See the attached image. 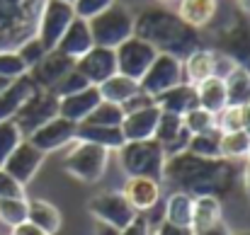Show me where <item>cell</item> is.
Segmentation results:
<instances>
[{
	"label": "cell",
	"mask_w": 250,
	"mask_h": 235,
	"mask_svg": "<svg viewBox=\"0 0 250 235\" xmlns=\"http://www.w3.org/2000/svg\"><path fill=\"white\" fill-rule=\"evenodd\" d=\"M153 235H194V233L189 228H182V226H175V223L163 221L158 228H153Z\"/></svg>",
	"instance_id": "47"
},
{
	"label": "cell",
	"mask_w": 250,
	"mask_h": 235,
	"mask_svg": "<svg viewBox=\"0 0 250 235\" xmlns=\"http://www.w3.org/2000/svg\"><path fill=\"white\" fill-rule=\"evenodd\" d=\"M221 216H224V206L219 196H211V194L192 196V223H189L192 233H204L219 226Z\"/></svg>",
	"instance_id": "23"
},
{
	"label": "cell",
	"mask_w": 250,
	"mask_h": 235,
	"mask_svg": "<svg viewBox=\"0 0 250 235\" xmlns=\"http://www.w3.org/2000/svg\"><path fill=\"white\" fill-rule=\"evenodd\" d=\"M238 7L243 15H250V0H238Z\"/></svg>",
	"instance_id": "53"
},
{
	"label": "cell",
	"mask_w": 250,
	"mask_h": 235,
	"mask_svg": "<svg viewBox=\"0 0 250 235\" xmlns=\"http://www.w3.org/2000/svg\"><path fill=\"white\" fill-rule=\"evenodd\" d=\"M15 51L20 54V59L24 61V66H27V68L37 66V63L42 61V56L46 54V49L42 46V41H39V39H37L34 34H32L29 39H24V41H22V44H20V46H17Z\"/></svg>",
	"instance_id": "41"
},
{
	"label": "cell",
	"mask_w": 250,
	"mask_h": 235,
	"mask_svg": "<svg viewBox=\"0 0 250 235\" xmlns=\"http://www.w3.org/2000/svg\"><path fill=\"white\" fill-rule=\"evenodd\" d=\"M27 73H29V68L24 66V61L20 59V54L15 49H0V78L15 80Z\"/></svg>",
	"instance_id": "39"
},
{
	"label": "cell",
	"mask_w": 250,
	"mask_h": 235,
	"mask_svg": "<svg viewBox=\"0 0 250 235\" xmlns=\"http://www.w3.org/2000/svg\"><path fill=\"white\" fill-rule=\"evenodd\" d=\"M216 49H207L199 46L197 51H192L185 61H182V71H185V82H202V80L216 76Z\"/></svg>",
	"instance_id": "25"
},
{
	"label": "cell",
	"mask_w": 250,
	"mask_h": 235,
	"mask_svg": "<svg viewBox=\"0 0 250 235\" xmlns=\"http://www.w3.org/2000/svg\"><path fill=\"white\" fill-rule=\"evenodd\" d=\"M156 107L161 112H167V114H177V117H185L189 109L199 107L197 102V90L192 82H180L175 87H170L166 92H161L156 97Z\"/></svg>",
	"instance_id": "24"
},
{
	"label": "cell",
	"mask_w": 250,
	"mask_h": 235,
	"mask_svg": "<svg viewBox=\"0 0 250 235\" xmlns=\"http://www.w3.org/2000/svg\"><path fill=\"white\" fill-rule=\"evenodd\" d=\"M27 221L46 235H56L61 231V211L46 199H27Z\"/></svg>",
	"instance_id": "28"
},
{
	"label": "cell",
	"mask_w": 250,
	"mask_h": 235,
	"mask_svg": "<svg viewBox=\"0 0 250 235\" xmlns=\"http://www.w3.org/2000/svg\"><path fill=\"white\" fill-rule=\"evenodd\" d=\"M73 17H76L73 2H68V0H44L42 10H39L34 37L42 41V46L46 51H51V49H56L59 39L63 37V32L68 29Z\"/></svg>",
	"instance_id": "7"
},
{
	"label": "cell",
	"mask_w": 250,
	"mask_h": 235,
	"mask_svg": "<svg viewBox=\"0 0 250 235\" xmlns=\"http://www.w3.org/2000/svg\"><path fill=\"white\" fill-rule=\"evenodd\" d=\"M73 68L87 80V85H100V82H104L107 78H112L117 73L114 49L92 46L90 51H85L81 59H76V66Z\"/></svg>",
	"instance_id": "14"
},
{
	"label": "cell",
	"mask_w": 250,
	"mask_h": 235,
	"mask_svg": "<svg viewBox=\"0 0 250 235\" xmlns=\"http://www.w3.org/2000/svg\"><path fill=\"white\" fill-rule=\"evenodd\" d=\"M122 194L126 196V201L134 206L136 214H144L161 201V182L151 177H126Z\"/></svg>",
	"instance_id": "20"
},
{
	"label": "cell",
	"mask_w": 250,
	"mask_h": 235,
	"mask_svg": "<svg viewBox=\"0 0 250 235\" xmlns=\"http://www.w3.org/2000/svg\"><path fill=\"white\" fill-rule=\"evenodd\" d=\"M97 90H100V97H102L104 102L124 104L129 97H134V95L139 92V82L131 80V78H126V76H122V73H114L112 78H107L104 82H100Z\"/></svg>",
	"instance_id": "30"
},
{
	"label": "cell",
	"mask_w": 250,
	"mask_h": 235,
	"mask_svg": "<svg viewBox=\"0 0 250 235\" xmlns=\"http://www.w3.org/2000/svg\"><path fill=\"white\" fill-rule=\"evenodd\" d=\"M219 148H221V157H226V160H243V157L248 156L250 136L243 131V129H241V131L221 134Z\"/></svg>",
	"instance_id": "33"
},
{
	"label": "cell",
	"mask_w": 250,
	"mask_h": 235,
	"mask_svg": "<svg viewBox=\"0 0 250 235\" xmlns=\"http://www.w3.org/2000/svg\"><path fill=\"white\" fill-rule=\"evenodd\" d=\"M10 235H46L42 228H37L34 223H29V221H22L20 226H15L12 228V233Z\"/></svg>",
	"instance_id": "48"
},
{
	"label": "cell",
	"mask_w": 250,
	"mask_h": 235,
	"mask_svg": "<svg viewBox=\"0 0 250 235\" xmlns=\"http://www.w3.org/2000/svg\"><path fill=\"white\" fill-rule=\"evenodd\" d=\"M44 0H0V49H17L37 29Z\"/></svg>",
	"instance_id": "3"
},
{
	"label": "cell",
	"mask_w": 250,
	"mask_h": 235,
	"mask_svg": "<svg viewBox=\"0 0 250 235\" xmlns=\"http://www.w3.org/2000/svg\"><path fill=\"white\" fill-rule=\"evenodd\" d=\"M194 90H197V102H199L202 109L216 114L226 107V82H224V78L211 76V78L197 82Z\"/></svg>",
	"instance_id": "29"
},
{
	"label": "cell",
	"mask_w": 250,
	"mask_h": 235,
	"mask_svg": "<svg viewBox=\"0 0 250 235\" xmlns=\"http://www.w3.org/2000/svg\"><path fill=\"white\" fill-rule=\"evenodd\" d=\"M216 51H221L238 68L250 73V22L243 15H236L216 32Z\"/></svg>",
	"instance_id": "8"
},
{
	"label": "cell",
	"mask_w": 250,
	"mask_h": 235,
	"mask_svg": "<svg viewBox=\"0 0 250 235\" xmlns=\"http://www.w3.org/2000/svg\"><path fill=\"white\" fill-rule=\"evenodd\" d=\"M117 157L126 177H151V179L163 182V167H166L167 156L156 138L124 141V146L117 151Z\"/></svg>",
	"instance_id": "4"
},
{
	"label": "cell",
	"mask_w": 250,
	"mask_h": 235,
	"mask_svg": "<svg viewBox=\"0 0 250 235\" xmlns=\"http://www.w3.org/2000/svg\"><path fill=\"white\" fill-rule=\"evenodd\" d=\"M87 214L95 221H104V223L114 226L117 231L126 228L139 216L122 192H100V194H95L87 201Z\"/></svg>",
	"instance_id": "12"
},
{
	"label": "cell",
	"mask_w": 250,
	"mask_h": 235,
	"mask_svg": "<svg viewBox=\"0 0 250 235\" xmlns=\"http://www.w3.org/2000/svg\"><path fill=\"white\" fill-rule=\"evenodd\" d=\"M151 104H156V99L151 97V95H146V92H136L134 97H129L124 104H122V109H124V114H129V112H136V109H144V107H151Z\"/></svg>",
	"instance_id": "45"
},
{
	"label": "cell",
	"mask_w": 250,
	"mask_h": 235,
	"mask_svg": "<svg viewBox=\"0 0 250 235\" xmlns=\"http://www.w3.org/2000/svg\"><path fill=\"white\" fill-rule=\"evenodd\" d=\"M180 82H185L182 59L170 56V54H158L153 59V63L148 66V71L144 73V78L139 80V90L156 99L161 92H166Z\"/></svg>",
	"instance_id": "9"
},
{
	"label": "cell",
	"mask_w": 250,
	"mask_h": 235,
	"mask_svg": "<svg viewBox=\"0 0 250 235\" xmlns=\"http://www.w3.org/2000/svg\"><path fill=\"white\" fill-rule=\"evenodd\" d=\"M87 24H90V34H92L95 46L117 49L122 41L134 37V12L117 0L107 10H102L100 15L90 17Z\"/></svg>",
	"instance_id": "5"
},
{
	"label": "cell",
	"mask_w": 250,
	"mask_h": 235,
	"mask_svg": "<svg viewBox=\"0 0 250 235\" xmlns=\"http://www.w3.org/2000/svg\"><path fill=\"white\" fill-rule=\"evenodd\" d=\"M59 117V97L51 90H39L20 107V112L12 117V121L20 126L22 136L27 138L34 129H39L42 124H46L49 119Z\"/></svg>",
	"instance_id": "11"
},
{
	"label": "cell",
	"mask_w": 250,
	"mask_h": 235,
	"mask_svg": "<svg viewBox=\"0 0 250 235\" xmlns=\"http://www.w3.org/2000/svg\"><path fill=\"white\" fill-rule=\"evenodd\" d=\"M241 182H243V189H246V194H248L250 199V165L246 162V167L241 170Z\"/></svg>",
	"instance_id": "51"
},
{
	"label": "cell",
	"mask_w": 250,
	"mask_h": 235,
	"mask_svg": "<svg viewBox=\"0 0 250 235\" xmlns=\"http://www.w3.org/2000/svg\"><path fill=\"white\" fill-rule=\"evenodd\" d=\"M22 141H24V136H22L20 126H17L12 119L0 121V167L5 165V160L10 157V153H12Z\"/></svg>",
	"instance_id": "37"
},
{
	"label": "cell",
	"mask_w": 250,
	"mask_h": 235,
	"mask_svg": "<svg viewBox=\"0 0 250 235\" xmlns=\"http://www.w3.org/2000/svg\"><path fill=\"white\" fill-rule=\"evenodd\" d=\"M76 126L78 124H73L63 117H54L46 124H42L39 129H34L27 136V141L34 148H39L42 153H54V151H61L76 141Z\"/></svg>",
	"instance_id": "13"
},
{
	"label": "cell",
	"mask_w": 250,
	"mask_h": 235,
	"mask_svg": "<svg viewBox=\"0 0 250 235\" xmlns=\"http://www.w3.org/2000/svg\"><path fill=\"white\" fill-rule=\"evenodd\" d=\"M34 92H37V85H34V80L29 78V73L22 76V78L10 80L7 87L0 90V121L12 119V117L20 112V107H22Z\"/></svg>",
	"instance_id": "21"
},
{
	"label": "cell",
	"mask_w": 250,
	"mask_h": 235,
	"mask_svg": "<svg viewBox=\"0 0 250 235\" xmlns=\"http://www.w3.org/2000/svg\"><path fill=\"white\" fill-rule=\"evenodd\" d=\"M27 221V196L24 199H0V223L7 228Z\"/></svg>",
	"instance_id": "38"
},
{
	"label": "cell",
	"mask_w": 250,
	"mask_h": 235,
	"mask_svg": "<svg viewBox=\"0 0 250 235\" xmlns=\"http://www.w3.org/2000/svg\"><path fill=\"white\" fill-rule=\"evenodd\" d=\"M73 66H76L73 59H68V56H63L61 51L51 49V51H46V54L42 56V61H39L37 66L29 68V78L34 80V85H37L39 90H51L68 71H73Z\"/></svg>",
	"instance_id": "16"
},
{
	"label": "cell",
	"mask_w": 250,
	"mask_h": 235,
	"mask_svg": "<svg viewBox=\"0 0 250 235\" xmlns=\"http://www.w3.org/2000/svg\"><path fill=\"white\" fill-rule=\"evenodd\" d=\"M7 82H10V80H5V78H0V90H5V87H7Z\"/></svg>",
	"instance_id": "54"
},
{
	"label": "cell",
	"mask_w": 250,
	"mask_h": 235,
	"mask_svg": "<svg viewBox=\"0 0 250 235\" xmlns=\"http://www.w3.org/2000/svg\"><path fill=\"white\" fill-rule=\"evenodd\" d=\"M102 102L100 97V90L97 85H87L83 90L73 92V95H66V97H59V117L73 121V124H81L87 119V114Z\"/></svg>",
	"instance_id": "18"
},
{
	"label": "cell",
	"mask_w": 250,
	"mask_h": 235,
	"mask_svg": "<svg viewBox=\"0 0 250 235\" xmlns=\"http://www.w3.org/2000/svg\"><path fill=\"white\" fill-rule=\"evenodd\" d=\"M119 235H153L151 231V226H148V221H146V216L144 214H139L126 228H122Z\"/></svg>",
	"instance_id": "46"
},
{
	"label": "cell",
	"mask_w": 250,
	"mask_h": 235,
	"mask_svg": "<svg viewBox=\"0 0 250 235\" xmlns=\"http://www.w3.org/2000/svg\"><path fill=\"white\" fill-rule=\"evenodd\" d=\"M124 121V109L122 104H114V102H100L85 119V124H95V126H122Z\"/></svg>",
	"instance_id": "34"
},
{
	"label": "cell",
	"mask_w": 250,
	"mask_h": 235,
	"mask_svg": "<svg viewBox=\"0 0 250 235\" xmlns=\"http://www.w3.org/2000/svg\"><path fill=\"white\" fill-rule=\"evenodd\" d=\"M95 46L92 34H90V24L83 17H73V22L68 24V29L63 32V37L56 44V51H61L68 59H81L85 51H90Z\"/></svg>",
	"instance_id": "22"
},
{
	"label": "cell",
	"mask_w": 250,
	"mask_h": 235,
	"mask_svg": "<svg viewBox=\"0 0 250 235\" xmlns=\"http://www.w3.org/2000/svg\"><path fill=\"white\" fill-rule=\"evenodd\" d=\"M194 235H231V231L224 226V221L219 223V226H214V228H209V231H204V233H194Z\"/></svg>",
	"instance_id": "50"
},
{
	"label": "cell",
	"mask_w": 250,
	"mask_h": 235,
	"mask_svg": "<svg viewBox=\"0 0 250 235\" xmlns=\"http://www.w3.org/2000/svg\"><path fill=\"white\" fill-rule=\"evenodd\" d=\"M68 2H73V0H68Z\"/></svg>",
	"instance_id": "58"
},
{
	"label": "cell",
	"mask_w": 250,
	"mask_h": 235,
	"mask_svg": "<svg viewBox=\"0 0 250 235\" xmlns=\"http://www.w3.org/2000/svg\"><path fill=\"white\" fill-rule=\"evenodd\" d=\"M226 104L231 107H246L250 102V73L243 68H233L226 78Z\"/></svg>",
	"instance_id": "32"
},
{
	"label": "cell",
	"mask_w": 250,
	"mask_h": 235,
	"mask_svg": "<svg viewBox=\"0 0 250 235\" xmlns=\"http://www.w3.org/2000/svg\"><path fill=\"white\" fill-rule=\"evenodd\" d=\"M231 235H250V231H238V233H231Z\"/></svg>",
	"instance_id": "56"
},
{
	"label": "cell",
	"mask_w": 250,
	"mask_h": 235,
	"mask_svg": "<svg viewBox=\"0 0 250 235\" xmlns=\"http://www.w3.org/2000/svg\"><path fill=\"white\" fill-rule=\"evenodd\" d=\"M76 141L95 143L107 151H119L124 146V136H122L119 126H95V124H85V121L76 126Z\"/></svg>",
	"instance_id": "27"
},
{
	"label": "cell",
	"mask_w": 250,
	"mask_h": 235,
	"mask_svg": "<svg viewBox=\"0 0 250 235\" xmlns=\"http://www.w3.org/2000/svg\"><path fill=\"white\" fill-rule=\"evenodd\" d=\"M182 126H185L192 136L214 131V129H216V114H211V112H207V109H202V107H194V109H189V112L182 117Z\"/></svg>",
	"instance_id": "36"
},
{
	"label": "cell",
	"mask_w": 250,
	"mask_h": 235,
	"mask_svg": "<svg viewBox=\"0 0 250 235\" xmlns=\"http://www.w3.org/2000/svg\"><path fill=\"white\" fill-rule=\"evenodd\" d=\"M182 22H187L194 29L209 27L219 12V0H177V10Z\"/></svg>",
	"instance_id": "26"
},
{
	"label": "cell",
	"mask_w": 250,
	"mask_h": 235,
	"mask_svg": "<svg viewBox=\"0 0 250 235\" xmlns=\"http://www.w3.org/2000/svg\"><path fill=\"white\" fill-rule=\"evenodd\" d=\"M83 87H87V80L73 68V71H68L63 78L51 87V92H54L56 97H66V95H73V92H78V90H83Z\"/></svg>",
	"instance_id": "42"
},
{
	"label": "cell",
	"mask_w": 250,
	"mask_h": 235,
	"mask_svg": "<svg viewBox=\"0 0 250 235\" xmlns=\"http://www.w3.org/2000/svg\"><path fill=\"white\" fill-rule=\"evenodd\" d=\"M243 129V109L226 104L221 112H216V131L229 134V131H241Z\"/></svg>",
	"instance_id": "40"
},
{
	"label": "cell",
	"mask_w": 250,
	"mask_h": 235,
	"mask_svg": "<svg viewBox=\"0 0 250 235\" xmlns=\"http://www.w3.org/2000/svg\"><path fill=\"white\" fill-rule=\"evenodd\" d=\"M114 0H73V10H76V17H83L90 20L95 15H100L102 10H107Z\"/></svg>",
	"instance_id": "44"
},
{
	"label": "cell",
	"mask_w": 250,
	"mask_h": 235,
	"mask_svg": "<svg viewBox=\"0 0 250 235\" xmlns=\"http://www.w3.org/2000/svg\"><path fill=\"white\" fill-rule=\"evenodd\" d=\"M246 162H248V165H250V148H248V156H246Z\"/></svg>",
	"instance_id": "57"
},
{
	"label": "cell",
	"mask_w": 250,
	"mask_h": 235,
	"mask_svg": "<svg viewBox=\"0 0 250 235\" xmlns=\"http://www.w3.org/2000/svg\"><path fill=\"white\" fill-rule=\"evenodd\" d=\"M95 235H119V231L104 221H95Z\"/></svg>",
	"instance_id": "49"
},
{
	"label": "cell",
	"mask_w": 250,
	"mask_h": 235,
	"mask_svg": "<svg viewBox=\"0 0 250 235\" xmlns=\"http://www.w3.org/2000/svg\"><path fill=\"white\" fill-rule=\"evenodd\" d=\"M114 56H117V73L139 82L148 71V66L153 63V59L158 56V51L148 41L134 34L114 49Z\"/></svg>",
	"instance_id": "10"
},
{
	"label": "cell",
	"mask_w": 250,
	"mask_h": 235,
	"mask_svg": "<svg viewBox=\"0 0 250 235\" xmlns=\"http://www.w3.org/2000/svg\"><path fill=\"white\" fill-rule=\"evenodd\" d=\"M109 165V151L95 143L85 141H73L71 151L63 157V170L66 175L76 177L83 184H95L104 177Z\"/></svg>",
	"instance_id": "6"
},
{
	"label": "cell",
	"mask_w": 250,
	"mask_h": 235,
	"mask_svg": "<svg viewBox=\"0 0 250 235\" xmlns=\"http://www.w3.org/2000/svg\"><path fill=\"white\" fill-rule=\"evenodd\" d=\"M153 138L163 146L166 156L170 157V156H177V153L187 151V143H189L192 134L182 126V117L161 112V119H158V126H156Z\"/></svg>",
	"instance_id": "17"
},
{
	"label": "cell",
	"mask_w": 250,
	"mask_h": 235,
	"mask_svg": "<svg viewBox=\"0 0 250 235\" xmlns=\"http://www.w3.org/2000/svg\"><path fill=\"white\" fill-rule=\"evenodd\" d=\"M238 177H241V170L236 167V160L202 157L189 151L170 156L163 167V182L172 184L177 192H187L192 196L211 194L221 199L233 192Z\"/></svg>",
	"instance_id": "1"
},
{
	"label": "cell",
	"mask_w": 250,
	"mask_h": 235,
	"mask_svg": "<svg viewBox=\"0 0 250 235\" xmlns=\"http://www.w3.org/2000/svg\"><path fill=\"white\" fill-rule=\"evenodd\" d=\"M158 119H161V109L156 104L124 114V121L119 126L124 141H148V138H153Z\"/></svg>",
	"instance_id": "19"
},
{
	"label": "cell",
	"mask_w": 250,
	"mask_h": 235,
	"mask_svg": "<svg viewBox=\"0 0 250 235\" xmlns=\"http://www.w3.org/2000/svg\"><path fill=\"white\" fill-rule=\"evenodd\" d=\"M134 34L148 41L158 54H170L177 59H187L202 44L199 29L189 27L180 20L177 12L167 10L166 5H151L134 15Z\"/></svg>",
	"instance_id": "2"
},
{
	"label": "cell",
	"mask_w": 250,
	"mask_h": 235,
	"mask_svg": "<svg viewBox=\"0 0 250 235\" xmlns=\"http://www.w3.org/2000/svg\"><path fill=\"white\" fill-rule=\"evenodd\" d=\"M170 2H175V0H158V5H170Z\"/></svg>",
	"instance_id": "55"
},
{
	"label": "cell",
	"mask_w": 250,
	"mask_h": 235,
	"mask_svg": "<svg viewBox=\"0 0 250 235\" xmlns=\"http://www.w3.org/2000/svg\"><path fill=\"white\" fill-rule=\"evenodd\" d=\"M219 141H221V134H219L216 129H214V131H207V134H197V136L189 138L187 151L194 153V156H202V157H221Z\"/></svg>",
	"instance_id": "35"
},
{
	"label": "cell",
	"mask_w": 250,
	"mask_h": 235,
	"mask_svg": "<svg viewBox=\"0 0 250 235\" xmlns=\"http://www.w3.org/2000/svg\"><path fill=\"white\" fill-rule=\"evenodd\" d=\"M241 109H243V131L250 136V102L246 107H241Z\"/></svg>",
	"instance_id": "52"
},
{
	"label": "cell",
	"mask_w": 250,
	"mask_h": 235,
	"mask_svg": "<svg viewBox=\"0 0 250 235\" xmlns=\"http://www.w3.org/2000/svg\"><path fill=\"white\" fill-rule=\"evenodd\" d=\"M44 157H46V153H42L39 148H34V146L24 138V141L10 153V157L5 160L2 170L10 172L20 184H27V182H32V177L39 172Z\"/></svg>",
	"instance_id": "15"
},
{
	"label": "cell",
	"mask_w": 250,
	"mask_h": 235,
	"mask_svg": "<svg viewBox=\"0 0 250 235\" xmlns=\"http://www.w3.org/2000/svg\"><path fill=\"white\" fill-rule=\"evenodd\" d=\"M0 199H24V184L0 167Z\"/></svg>",
	"instance_id": "43"
},
{
	"label": "cell",
	"mask_w": 250,
	"mask_h": 235,
	"mask_svg": "<svg viewBox=\"0 0 250 235\" xmlns=\"http://www.w3.org/2000/svg\"><path fill=\"white\" fill-rule=\"evenodd\" d=\"M163 211H166L167 223L189 228V223H192V194L175 189L167 199H163Z\"/></svg>",
	"instance_id": "31"
}]
</instances>
